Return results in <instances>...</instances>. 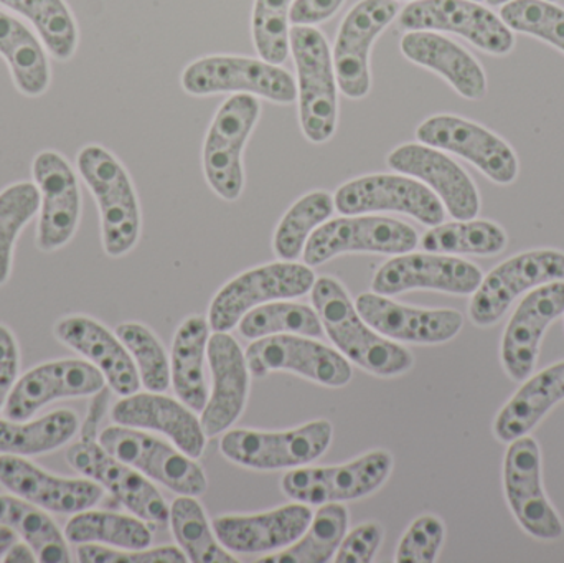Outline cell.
<instances>
[{
    "instance_id": "d590c367",
    "label": "cell",
    "mask_w": 564,
    "mask_h": 563,
    "mask_svg": "<svg viewBox=\"0 0 564 563\" xmlns=\"http://www.w3.org/2000/svg\"><path fill=\"white\" fill-rule=\"evenodd\" d=\"M65 538L69 544L75 545L98 544L141 551L151 548L152 532L138 516L86 509L68 519Z\"/></svg>"
},
{
    "instance_id": "7bdbcfd3",
    "label": "cell",
    "mask_w": 564,
    "mask_h": 563,
    "mask_svg": "<svg viewBox=\"0 0 564 563\" xmlns=\"http://www.w3.org/2000/svg\"><path fill=\"white\" fill-rule=\"evenodd\" d=\"M39 208L40 192L32 182H15L0 192V286L12 273L17 238Z\"/></svg>"
},
{
    "instance_id": "8fae6325",
    "label": "cell",
    "mask_w": 564,
    "mask_h": 563,
    "mask_svg": "<svg viewBox=\"0 0 564 563\" xmlns=\"http://www.w3.org/2000/svg\"><path fill=\"white\" fill-rule=\"evenodd\" d=\"M420 243L416 230L404 221L375 215H347L325 221L305 245L304 263L321 267L345 253H410Z\"/></svg>"
},
{
    "instance_id": "bcb514c9",
    "label": "cell",
    "mask_w": 564,
    "mask_h": 563,
    "mask_svg": "<svg viewBox=\"0 0 564 563\" xmlns=\"http://www.w3.org/2000/svg\"><path fill=\"white\" fill-rule=\"evenodd\" d=\"M294 0H254L253 42L264 62L282 65L289 56V15Z\"/></svg>"
},
{
    "instance_id": "5bb4252c",
    "label": "cell",
    "mask_w": 564,
    "mask_h": 563,
    "mask_svg": "<svg viewBox=\"0 0 564 563\" xmlns=\"http://www.w3.org/2000/svg\"><path fill=\"white\" fill-rule=\"evenodd\" d=\"M503 488L510 511L527 534L545 542L563 538L562 519L543 489L542 455L532 436L509 443L503 462Z\"/></svg>"
},
{
    "instance_id": "ee69618b",
    "label": "cell",
    "mask_w": 564,
    "mask_h": 563,
    "mask_svg": "<svg viewBox=\"0 0 564 563\" xmlns=\"http://www.w3.org/2000/svg\"><path fill=\"white\" fill-rule=\"evenodd\" d=\"M116 336L134 360L141 386L148 392L164 393L171 387V360L161 340L144 324L122 323Z\"/></svg>"
},
{
    "instance_id": "d4e9b609",
    "label": "cell",
    "mask_w": 564,
    "mask_h": 563,
    "mask_svg": "<svg viewBox=\"0 0 564 563\" xmlns=\"http://www.w3.org/2000/svg\"><path fill=\"white\" fill-rule=\"evenodd\" d=\"M393 171L423 182L456 220H473L480 212V195L470 175L449 155L426 144H403L388 155Z\"/></svg>"
},
{
    "instance_id": "7c38bea8",
    "label": "cell",
    "mask_w": 564,
    "mask_h": 563,
    "mask_svg": "<svg viewBox=\"0 0 564 563\" xmlns=\"http://www.w3.org/2000/svg\"><path fill=\"white\" fill-rule=\"evenodd\" d=\"M560 280H564L563 251L545 248L516 255L484 278L470 300V321L479 327L494 326L522 294Z\"/></svg>"
},
{
    "instance_id": "8992f818",
    "label": "cell",
    "mask_w": 564,
    "mask_h": 563,
    "mask_svg": "<svg viewBox=\"0 0 564 563\" xmlns=\"http://www.w3.org/2000/svg\"><path fill=\"white\" fill-rule=\"evenodd\" d=\"M98 440L109 455L175 495L198 498L208 489L207 476L194 458L142 430L111 425L99 433Z\"/></svg>"
},
{
    "instance_id": "4316f807",
    "label": "cell",
    "mask_w": 564,
    "mask_h": 563,
    "mask_svg": "<svg viewBox=\"0 0 564 563\" xmlns=\"http://www.w3.org/2000/svg\"><path fill=\"white\" fill-rule=\"evenodd\" d=\"M307 505L294 502L261 515H225L212 528L220 544L234 554L257 555L282 551L294 544L311 524Z\"/></svg>"
},
{
    "instance_id": "cb8c5ba5",
    "label": "cell",
    "mask_w": 564,
    "mask_h": 563,
    "mask_svg": "<svg viewBox=\"0 0 564 563\" xmlns=\"http://www.w3.org/2000/svg\"><path fill=\"white\" fill-rule=\"evenodd\" d=\"M207 360L212 390L202 410L200 423L207 439H215L228 432L243 413L251 373L240 344L228 333L212 334Z\"/></svg>"
},
{
    "instance_id": "f546056e",
    "label": "cell",
    "mask_w": 564,
    "mask_h": 563,
    "mask_svg": "<svg viewBox=\"0 0 564 563\" xmlns=\"http://www.w3.org/2000/svg\"><path fill=\"white\" fill-rule=\"evenodd\" d=\"M400 46L410 62L443 76L463 98L477 101L487 95L482 65L454 40L430 30H414L401 39Z\"/></svg>"
},
{
    "instance_id": "ffe728a7",
    "label": "cell",
    "mask_w": 564,
    "mask_h": 563,
    "mask_svg": "<svg viewBox=\"0 0 564 563\" xmlns=\"http://www.w3.org/2000/svg\"><path fill=\"white\" fill-rule=\"evenodd\" d=\"M482 280L480 268L463 258L430 251H410L388 260L375 273L371 290L383 296H394L413 290H433L456 296H469L476 293Z\"/></svg>"
},
{
    "instance_id": "83f0119b",
    "label": "cell",
    "mask_w": 564,
    "mask_h": 563,
    "mask_svg": "<svg viewBox=\"0 0 564 563\" xmlns=\"http://www.w3.org/2000/svg\"><path fill=\"white\" fill-rule=\"evenodd\" d=\"M111 419L116 425L162 433L194 459L200 458L207 446V435L194 410L164 393L135 392L122 397L112 407Z\"/></svg>"
},
{
    "instance_id": "44dd1931",
    "label": "cell",
    "mask_w": 564,
    "mask_h": 563,
    "mask_svg": "<svg viewBox=\"0 0 564 563\" xmlns=\"http://www.w3.org/2000/svg\"><path fill=\"white\" fill-rule=\"evenodd\" d=\"M106 386L101 370L88 360H53L33 367L17 380L3 413L6 419L25 422L48 403L95 397Z\"/></svg>"
},
{
    "instance_id": "f35d334b",
    "label": "cell",
    "mask_w": 564,
    "mask_h": 563,
    "mask_svg": "<svg viewBox=\"0 0 564 563\" xmlns=\"http://www.w3.org/2000/svg\"><path fill=\"white\" fill-rule=\"evenodd\" d=\"M172 534L178 548L194 563H237L220 544L207 515L195 496H178L171 506Z\"/></svg>"
},
{
    "instance_id": "6f0895ef",
    "label": "cell",
    "mask_w": 564,
    "mask_h": 563,
    "mask_svg": "<svg viewBox=\"0 0 564 563\" xmlns=\"http://www.w3.org/2000/svg\"><path fill=\"white\" fill-rule=\"evenodd\" d=\"M550 2H558V0H550Z\"/></svg>"
},
{
    "instance_id": "2e32d148",
    "label": "cell",
    "mask_w": 564,
    "mask_h": 563,
    "mask_svg": "<svg viewBox=\"0 0 564 563\" xmlns=\"http://www.w3.org/2000/svg\"><path fill=\"white\" fill-rule=\"evenodd\" d=\"M334 202L341 215L397 212L427 227H436L446 218L441 198L423 182L406 175L375 174L355 178L338 188Z\"/></svg>"
},
{
    "instance_id": "5b68a950",
    "label": "cell",
    "mask_w": 564,
    "mask_h": 563,
    "mask_svg": "<svg viewBox=\"0 0 564 563\" xmlns=\"http://www.w3.org/2000/svg\"><path fill=\"white\" fill-rule=\"evenodd\" d=\"M334 436L328 420H315L284 432L228 430L220 452L228 462L257 472H278L307 466L325 455Z\"/></svg>"
},
{
    "instance_id": "ba28073f",
    "label": "cell",
    "mask_w": 564,
    "mask_h": 563,
    "mask_svg": "<svg viewBox=\"0 0 564 563\" xmlns=\"http://www.w3.org/2000/svg\"><path fill=\"white\" fill-rule=\"evenodd\" d=\"M182 86L194 96L245 93L278 105H291L297 99V88L288 69L247 56L214 55L197 59L184 69Z\"/></svg>"
},
{
    "instance_id": "7a4b0ae2",
    "label": "cell",
    "mask_w": 564,
    "mask_h": 563,
    "mask_svg": "<svg viewBox=\"0 0 564 563\" xmlns=\"http://www.w3.org/2000/svg\"><path fill=\"white\" fill-rule=\"evenodd\" d=\"M108 399L95 397L88 416L79 426V440L66 448V462L79 475L98 483L131 515L149 524L165 526L171 508L151 479L109 455L98 440L99 423L105 416Z\"/></svg>"
},
{
    "instance_id": "9c48e42d",
    "label": "cell",
    "mask_w": 564,
    "mask_h": 563,
    "mask_svg": "<svg viewBox=\"0 0 564 563\" xmlns=\"http://www.w3.org/2000/svg\"><path fill=\"white\" fill-rule=\"evenodd\" d=\"M314 283L315 273L305 263L276 261L254 268L218 291L208 310V324L215 333H228L254 307L304 296Z\"/></svg>"
},
{
    "instance_id": "74e56055",
    "label": "cell",
    "mask_w": 564,
    "mask_h": 563,
    "mask_svg": "<svg viewBox=\"0 0 564 563\" xmlns=\"http://www.w3.org/2000/svg\"><path fill=\"white\" fill-rule=\"evenodd\" d=\"M506 230L490 220H456L436 225L421 238V248L430 253L496 257L506 250Z\"/></svg>"
},
{
    "instance_id": "f907efd6",
    "label": "cell",
    "mask_w": 564,
    "mask_h": 563,
    "mask_svg": "<svg viewBox=\"0 0 564 563\" xmlns=\"http://www.w3.org/2000/svg\"><path fill=\"white\" fill-rule=\"evenodd\" d=\"M20 349L15 334L0 324V412L19 380Z\"/></svg>"
},
{
    "instance_id": "11a10c76",
    "label": "cell",
    "mask_w": 564,
    "mask_h": 563,
    "mask_svg": "<svg viewBox=\"0 0 564 563\" xmlns=\"http://www.w3.org/2000/svg\"><path fill=\"white\" fill-rule=\"evenodd\" d=\"M507 2H510V0H487V3H489V6H492V7H500Z\"/></svg>"
},
{
    "instance_id": "7dc6e473",
    "label": "cell",
    "mask_w": 564,
    "mask_h": 563,
    "mask_svg": "<svg viewBox=\"0 0 564 563\" xmlns=\"http://www.w3.org/2000/svg\"><path fill=\"white\" fill-rule=\"evenodd\" d=\"M446 528L437 516H420L404 532L397 549V563L436 562L443 548Z\"/></svg>"
},
{
    "instance_id": "681fc988",
    "label": "cell",
    "mask_w": 564,
    "mask_h": 563,
    "mask_svg": "<svg viewBox=\"0 0 564 563\" xmlns=\"http://www.w3.org/2000/svg\"><path fill=\"white\" fill-rule=\"evenodd\" d=\"M384 529L378 522H365L354 531L345 534L340 548L335 552L337 563H370L373 562L381 542Z\"/></svg>"
},
{
    "instance_id": "8d00e7d4",
    "label": "cell",
    "mask_w": 564,
    "mask_h": 563,
    "mask_svg": "<svg viewBox=\"0 0 564 563\" xmlns=\"http://www.w3.org/2000/svg\"><path fill=\"white\" fill-rule=\"evenodd\" d=\"M348 532V511L340 502L322 505L304 534L278 554L261 559L263 563H327L335 557Z\"/></svg>"
},
{
    "instance_id": "30bf717a",
    "label": "cell",
    "mask_w": 564,
    "mask_h": 563,
    "mask_svg": "<svg viewBox=\"0 0 564 563\" xmlns=\"http://www.w3.org/2000/svg\"><path fill=\"white\" fill-rule=\"evenodd\" d=\"M391 472V453L373 450L344 465L291 469L282 478L281 488L289 499L307 506L357 501L378 491L390 478Z\"/></svg>"
},
{
    "instance_id": "e0dca14e",
    "label": "cell",
    "mask_w": 564,
    "mask_h": 563,
    "mask_svg": "<svg viewBox=\"0 0 564 563\" xmlns=\"http://www.w3.org/2000/svg\"><path fill=\"white\" fill-rule=\"evenodd\" d=\"M248 369L257 379L271 372H289L325 387L347 386L354 376L340 353L297 334H280L253 340L248 346Z\"/></svg>"
},
{
    "instance_id": "f1b7e54d",
    "label": "cell",
    "mask_w": 564,
    "mask_h": 563,
    "mask_svg": "<svg viewBox=\"0 0 564 563\" xmlns=\"http://www.w3.org/2000/svg\"><path fill=\"white\" fill-rule=\"evenodd\" d=\"M53 334L59 343L101 370L112 392L128 397L141 389V379L131 354L116 333L98 321L83 314L65 316L56 321Z\"/></svg>"
},
{
    "instance_id": "d6986e66",
    "label": "cell",
    "mask_w": 564,
    "mask_h": 563,
    "mask_svg": "<svg viewBox=\"0 0 564 563\" xmlns=\"http://www.w3.org/2000/svg\"><path fill=\"white\" fill-rule=\"evenodd\" d=\"M398 13L397 0H361L345 15L332 58L338 89L347 98L360 99L370 93L371 45Z\"/></svg>"
},
{
    "instance_id": "f6af8a7d",
    "label": "cell",
    "mask_w": 564,
    "mask_h": 563,
    "mask_svg": "<svg viewBox=\"0 0 564 563\" xmlns=\"http://www.w3.org/2000/svg\"><path fill=\"white\" fill-rule=\"evenodd\" d=\"M500 19L512 32L535 36L564 53V9L550 0H510Z\"/></svg>"
},
{
    "instance_id": "1f68e13d",
    "label": "cell",
    "mask_w": 564,
    "mask_h": 563,
    "mask_svg": "<svg viewBox=\"0 0 564 563\" xmlns=\"http://www.w3.org/2000/svg\"><path fill=\"white\" fill-rule=\"evenodd\" d=\"M210 324L204 316H188L172 340L171 382L178 400L195 413H202L208 400L205 360Z\"/></svg>"
},
{
    "instance_id": "ab89813d",
    "label": "cell",
    "mask_w": 564,
    "mask_h": 563,
    "mask_svg": "<svg viewBox=\"0 0 564 563\" xmlns=\"http://www.w3.org/2000/svg\"><path fill=\"white\" fill-rule=\"evenodd\" d=\"M35 26L45 48L58 62H68L78 48V25L65 0H0Z\"/></svg>"
},
{
    "instance_id": "c3c4849f",
    "label": "cell",
    "mask_w": 564,
    "mask_h": 563,
    "mask_svg": "<svg viewBox=\"0 0 564 563\" xmlns=\"http://www.w3.org/2000/svg\"><path fill=\"white\" fill-rule=\"evenodd\" d=\"M78 562L82 563H187V555L182 549L165 545V548L126 549L108 548V545L82 544L76 549Z\"/></svg>"
},
{
    "instance_id": "816d5d0a",
    "label": "cell",
    "mask_w": 564,
    "mask_h": 563,
    "mask_svg": "<svg viewBox=\"0 0 564 563\" xmlns=\"http://www.w3.org/2000/svg\"><path fill=\"white\" fill-rule=\"evenodd\" d=\"M344 2L345 0H294L289 20L294 25H317L332 19Z\"/></svg>"
},
{
    "instance_id": "484cf974",
    "label": "cell",
    "mask_w": 564,
    "mask_h": 563,
    "mask_svg": "<svg viewBox=\"0 0 564 563\" xmlns=\"http://www.w3.org/2000/svg\"><path fill=\"white\" fill-rule=\"evenodd\" d=\"M355 307L368 326L394 343H449L464 326L459 311L404 306L378 293L360 294Z\"/></svg>"
},
{
    "instance_id": "d6a6232c",
    "label": "cell",
    "mask_w": 564,
    "mask_h": 563,
    "mask_svg": "<svg viewBox=\"0 0 564 563\" xmlns=\"http://www.w3.org/2000/svg\"><path fill=\"white\" fill-rule=\"evenodd\" d=\"M0 55L22 95L36 98L48 89L52 72L42 40L3 10H0Z\"/></svg>"
},
{
    "instance_id": "6da1fadb",
    "label": "cell",
    "mask_w": 564,
    "mask_h": 563,
    "mask_svg": "<svg viewBox=\"0 0 564 563\" xmlns=\"http://www.w3.org/2000/svg\"><path fill=\"white\" fill-rule=\"evenodd\" d=\"M312 304L324 333L345 359L377 377H397L414 366L406 347L378 334L365 323L345 288L335 278L315 280Z\"/></svg>"
},
{
    "instance_id": "603a6c76",
    "label": "cell",
    "mask_w": 564,
    "mask_h": 563,
    "mask_svg": "<svg viewBox=\"0 0 564 563\" xmlns=\"http://www.w3.org/2000/svg\"><path fill=\"white\" fill-rule=\"evenodd\" d=\"M564 314V280L542 284L527 293L507 324L500 357L516 382H525L535 370L540 346L550 324Z\"/></svg>"
},
{
    "instance_id": "f5cc1de1",
    "label": "cell",
    "mask_w": 564,
    "mask_h": 563,
    "mask_svg": "<svg viewBox=\"0 0 564 563\" xmlns=\"http://www.w3.org/2000/svg\"><path fill=\"white\" fill-rule=\"evenodd\" d=\"M2 562L6 563H35L39 562L36 559L35 551L26 544L25 541L13 542L10 545L9 551L3 554Z\"/></svg>"
},
{
    "instance_id": "3957f363",
    "label": "cell",
    "mask_w": 564,
    "mask_h": 563,
    "mask_svg": "<svg viewBox=\"0 0 564 563\" xmlns=\"http://www.w3.org/2000/svg\"><path fill=\"white\" fill-rule=\"evenodd\" d=\"M79 175L95 195L106 255L124 257L141 235V207L124 165L101 145H86L76 155Z\"/></svg>"
},
{
    "instance_id": "9a60e30c",
    "label": "cell",
    "mask_w": 564,
    "mask_h": 563,
    "mask_svg": "<svg viewBox=\"0 0 564 563\" xmlns=\"http://www.w3.org/2000/svg\"><path fill=\"white\" fill-rule=\"evenodd\" d=\"M421 144L453 152L476 165L494 184L510 185L519 177V158L509 142L477 122L454 115H436L416 129Z\"/></svg>"
},
{
    "instance_id": "7402d4cb",
    "label": "cell",
    "mask_w": 564,
    "mask_h": 563,
    "mask_svg": "<svg viewBox=\"0 0 564 563\" xmlns=\"http://www.w3.org/2000/svg\"><path fill=\"white\" fill-rule=\"evenodd\" d=\"M0 486L10 495L55 515H76L93 509L105 489L89 478H63L22 456L0 455Z\"/></svg>"
},
{
    "instance_id": "b9f144b4",
    "label": "cell",
    "mask_w": 564,
    "mask_h": 563,
    "mask_svg": "<svg viewBox=\"0 0 564 563\" xmlns=\"http://www.w3.org/2000/svg\"><path fill=\"white\" fill-rule=\"evenodd\" d=\"M240 334L245 339L258 340L280 334H297L321 337L324 334L321 320L312 307L291 301H271L254 307L241 317Z\"/></svg>"
},
{
    "instance_id": "ac0fdd59",
    "label": "cell",
    "mask_w": 564,
    "mask_h": 563,
    "mask_svg": "<svg viewBox=\"0 0 564 563\" xmlns=\"http://www.w3.org/2000/svg\"><path fill=\"white\" fill-rule=\"evenodd\" d=\"M33 184L40 192L36 248L52 253L75 237L82 217V192L69 162L56 151H42L32 164Z\"/></svg>"
},
{
    "instance_id": "e575fe53",
    "label": "cell",
    "mask_w": 564,
    "mask_h": 563,
    "mask_svg": "<svg viewBox=\"0 0 564 563\" xmlns=\"http://www.w3.org/2000/svg\"><path fill=\"white\" fill-rule=\"evenodd\" d=\"M0 524L15 532L42 563L72 562L65 532L39 506L13 495H0Z\"/></svg>"
},
{
    "instance_id": "52a82bcc",
    "label": "cell",
    "mask_w": 564,
    "mask_h": 563,
    "mask_svg": "<svg viewBox=\"0 0 564 563\" xmlns=\"http://www.w3.org/2000/svg\"><path fill=\"white\" fill-rule=\"evenodd\" d=\"M261 115L253 95L231 96L221 105L204 144V172L208 185L224 201L235 202L245 188L243 151Z\"/></svg>"
},
{
    "instance_id": "9f6ffc18",
    "label": "cell",
    "mask_w": 564,
    "mask_h": 563,
    "mask_svg": "<svg viewBox=\"0 0 564 563\" xmlns=\"http://www.w3.org/2000/svg\"><path fill=\"white\" fill-rule=\"evenodd\" d=\"M474 2H484V0H474Z\"/></svg>"
},
{
    "instance_id": "277c9868",
    "label": "cell",
    "mask_w": 564,
    "mask_h": 563,
    "mask_svg": "<svg viewBox=\"0 0 564 563\" xmlns=\"http://www.w3.org/2000/svg\"><path fill=\"white\" fill-rule=\"evenodd\" d=\"M297 69L299 121L307 141L322 144L337 129V76L330 46L321 30L294 25L289 32Z\"/></svg>"
},
{
    "instance_id": "db71d44e",
    "label": "cell",
    "mask_w": 564,
    "mask_h": 563,
    "mask_svg": "<svg viewBox=\"0 0 564 563\" xmlns=\"http://www.w3.org/2000/svg\"><path fill=\"white\" fill-rule=\"evenodd\" d=\"M13 542H17L15 532L7 528V526L0 524V561H2L3 554L9 551Z\"/></svg>"
},
{
    "instance_id": "4fadbf2b",
    "label": "cell",
    "mask_w": 564,
    "mask_h": 563,
    "mask_svg": "<svg viewBox=\"0 0 564 563\" xmlns=\"http://www.w3.org/2000/svg\"><path fill=\"white\" fill-rule=\"evenodd\" d=\"M400 26L408 32L456 33L496 56L516 48V35L500 15L474 0H413L401 10Z\"/></svg>"
},
{
    "instance_id": "836d02e7",
    "label": "cell",
    "mask_w": 564,
    "mask_h": 563,
    "mask_svg": "<svg viewBox=\"0 0 564 563\" xmlns=\"http://www.w3.org/2000/svg\"><path fill=\"white\" fill-rule=\"evenodd\" d=\"M78 415L72 410H56L36 420L0 419V455H46L68 445L79 432Z\"/></svg>"
},
{
    "instance_id": "60d3db41",
    "label": "cell",
    "mask_w": 564,
    "mask_h": 563,
    "mask_svg": "<svg viewBox=\"0 0 564 563\" xmlns=\"http://www.w3.org/2000/svg\"><path fill=\"white\" fill-rule=\"evenodd\" d=\"M334 197L328 192L315 191L299 198L278 225L274 234V253L282 261H295L304 253L311 235L332 217Z\"/></svg>"
},
{
    "instance_id": "4dcf8cb0",
    "label": "cell",
    "mask_w": 564,
    "mask_h": 563,
    "mask_svg": "<svg viewBox=\"0 0 564 563\" xmlns=\"http://www.w3.org/2000/svg\"><path fill=\"white\" fill-rule=\"evenodd\" d=\"M564 400V360L540 370L525 380L516 396L506 403L496 423L494 433L502 443L529 435L546 413Z\"/></svg>"
}]
</instances>
